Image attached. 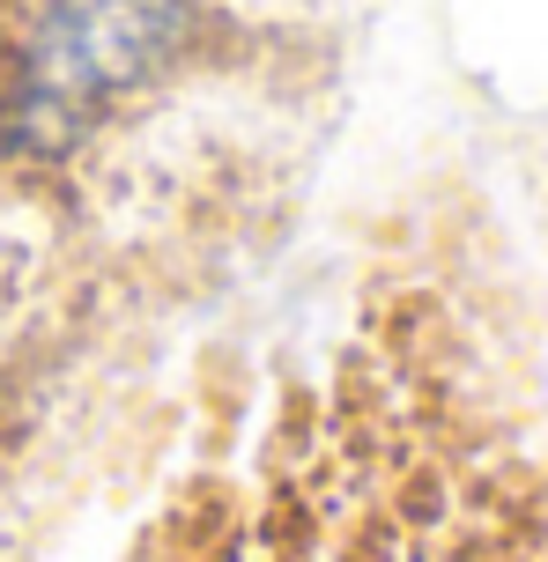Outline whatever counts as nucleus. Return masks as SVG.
Returning <instances> with one entry per match:
<instances>
[{
  "label": "nucleus",
  "mask_w": 548,
  "mask_h": 562,
  "mask_svg": "<svg viewBox=\"0 0 548 562\" xmlns=\"http://www.w3.org/2000/svg\"><path fill=\"white\" fill-rule=\"evenodd\" d=\"M193 30V0H45L8 59L0 148L23 164L75 156L104 119L142 97Z\"/></svg>",
  "instance_id": "nucleus-1"
},
{
  "label": "nucleus",
  "mask_w": 548,
  "mask_h": 562,
  "mask_svg": "<svg viewBox=\"0 0 548 562\" xmlns=\"http://www.w3.org/2000/svg\"><path fill=\"white\" fill-rule=\"evenodd\" d=\"M0 318H8V289H0Z\"/></svg>",
  "instance_id": "nucleus-2"
}]
</instances>
